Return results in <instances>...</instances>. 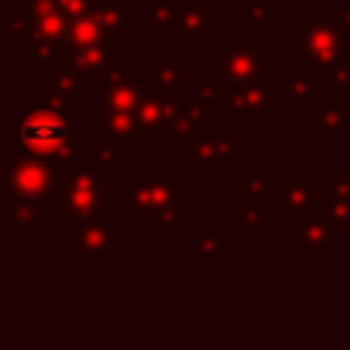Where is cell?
<instances>
[{
  "instance_id": "obj_1",
  "label": "cell",
  "mask_w": 350,
  "mask_h": 350,
  "mask_svg": "<svg viewBox=\"0 0 350 350\" xmlns=\"http://www.w3.org/2000/svg\"><path fill=\"white\" fill-rule=\"evenodd\" d=\"M14 148L52 161L57 170H77L85 164L88 142L71 126L68 104L57 101L44 82L33 88V104L8 126Z\"/></svg>"
},
{
  "instance_id": "obj_2",
  "label": "cell",
  "mask_w": 350,
  "mask_h": 350,
  "mask_svg": "<svg viewBox=\"0 0 350 350\" xmlns=\"http://www.w3.org/2000/svg\"><path fill=\"white\" fill-rule=\"evenodd\" d=\"M68 22L46 0H25V8L0 19V36L8 38L22 57L33 60L38 74H49L68 57Z\"/></svg>"
},
{
  "instance_id": "obj_3",
  "label": "cell",
  "mask_w": 350,
  "mask_h": 350,
  "mask_svg": "<svg viewBox=\"0 0 350 350\" xmlns=\"http://www.w3.org/2000/svg\"><path fill=\"white\" fill-rule=\"evenodd\" d=\"M123 208L137 221H150L170 232H183V172L178 170H137L120 189Z\"/></svg>"
},
{
  "instance_id": "obj_4",
  "label": "cell",
  "mask_w": 350,
  "mask_h": 350,
  "mask_svg": "<svg viewBox=\"0 0 350 350\" xmlns=\"http://www.w3.org/2000/svg\"><path fill=\"white\" fill-rule=\"evenodd\" d=\"M298 57L323 82L350 57V41L334 27L328 8H309V14L295 25Z\"/></svg>"
},
{
  "instance_id": "obj_5",
  "label": "cell",
  "mask_w": 350,
  "mask_h": 350,
  "mask_svg": "<svg viewBox=\"0 0 350 350\" xmlns=\"http://www.w3.org/2000/svg\"><path fill=\"white\" fill-rule=\"evenodd\" d=\"M107 178L93 167L63 170L55 197H57V219L66 224H82L90 219H107Z\"/></svg>"
},
{
  "instance_id": "obj_6",
  "label": "cell",
  "mask_w": 350,
  "mask_h": 350,
  "mask_svg": "<svg viewBox=\"0 0 350 350\" xmlns=\"http://www.w3.org/2000/svg\"><path fill=\"white\" fill-rule=\"evenodd\" d=\"M208 71L224 85V90L271 82V49L260 44L257 36L238 33L230 46L208 63Z\"/></svg>"
},
{
  "instance_id": "obj_7",
  "label": "cell",
  "mask_w": 350,
  "mask_h": 350,
  "mask_svg": "<svg viewBox=\"0 0 350 350\" xmlns=\"http://www.w3.org/2000/svg\"><path fill=\"white\" fill-rule=\"evenodd\" d=\"M60 172L63 170H57L52 161L27 150L19 156H5L0 161V197L44 202L46 197H55Z\"/></svg>"
},
{
  "instance_id": "obj_8",
  "label": "cell",
  "mask_w": 350,
  "mask_h": 350,
  "mask_svg": "<svg viewBox=\"0 0 350 350\" xmlns=\"http://www.w3.org/2000/svg\"><path fill=\"white\" fill-rule=\"evenodd\" d=\"M246 156V137L241 131L213 134L205 131L183 148L186 172H232Z\"/></svg>"
},
{
  "instance_id": "obj_9",
  "label": "cell",
  "mask_w": 350,
  "mask_h": 350,
  "mask_svg": "<svg viewBox=\"0 0 350 350\" xmlns=\"http://www.w3.org/2000/svg\"><path fill=\"white\" fill-rule=\"evenodd\" d=\"M71 230H74V243H71L74 260H96V257L118 260L123 254V224L109 216L74 224Z\"/></svg>"
},
{
  "instance_id": "obj_10",
  "label": "cell",
  "mask_w": 350,
  "mask_h": 350,
  "mask_svg": "<svg viewBox=\"0 0 350 350\" xmlns=\"http://www.w3.org/2000/svg\"><path fill=\"white\" fill-rule=\"evenodd\" d=\"M123 55V44H120V36H112V38H104L98 44H88V46H79V49H68V68L85 82V85H96L101 88L104 79L109 77V71L115 68L118 60Z\"/></svg>"
},
{
  "instance_id": "obj_11",
  "label": "cell",
  "mask_w": 350,
  "mask_h": 350,
  "mask_svg": "<svg viewBox=\"0 0 350 350\" xmlns=\"http://www.w3.org/2000/svg\"><path fill=\"white\" fill-rule=\"evenodd\" d=\"M175 3V33L189 49L208 46L221 30V16L208 0H172Z\"/></svg>"
},
{
  "instance_id": "obj_12",
  "label": "cell",
  "mask_w": 350,
  "mask_h": 350,
  "mask_svg": "<svg viewBox=\"0 0 350 350\" xmlns=\"http://www.w3.org/2000/svg\"><path fill=\"white\" fill-rule=\"evenodd\" d=\"M273 112V90L271 82H257V85H243L235 90H227L219 118L221 120H257L265 123Z\"/></svg>"
},
{
  "instance_id": "obj_13",
  "label": "cell",
  "mask_w": 350,
  "mask_h": 350,
  "mask_svg": "<svg viewBox=\"0 0 350 350\" xmlns=\"http://www.w3.org/2000/svg\"><path fill=\"white\" fill-rule=\"evenodd\" d=\"M284 221H304L314 216V183L306 170H284L279 178V205Z\"/></svg>"
},
{
  "instance_id": "obj_14",
  "label": "cell",
  "mask_w": 350,
  "mask_h": 350,
  "mask_svg": "<svg viewBox=\"0 0 350 350\" xmlns=\"http://www.w3.org/2000/svg\"><path fill=\"white\" fill-rule=\"evenodd\" d=\"M273 107L279 109H304L312 101L323 98V79L312 71H284L276 82H271Z\"/></svg>"
},
{
  "instance_id": "obj_15",
  "label": "cell",
  "mask_w": 350,
  "mask_h": 350,
  "mask_svg": "<svg viewBox=\"0 0 350 350\" xmlns=\"http://www.w3.org/2000/svg\"><path fill=\"white\" fill-rule=\"evenodd\" d=\"M211 126V107H205L197 96H183L175 101L170 126H167V139L170 145H189L194 137L205 134Z\"/></svg>"
},
{
  "instance_id": "obj_16",
  "label": "cell",
  "mask_w": 350,
  "mask_h": 350,
  "mask_svg": "<svg viewBox=\"0 0 350 350\" xmlns=\"http://www.w3.org/2000/svg\"><path fill=\"white\" fill-rule=\"evenodd\" d=\"M96 137L101 142H112L118 148L148 145L134 112H120V109H112L104 104H98V109H96Z\"/></svg>"
},
{
  "instance_id": "obj_17",
  "label": "cell",
  "mask_w": 350,
  "mask_h": 350,
  "mask_svg": "<svg viewBox=\"0 0 350 350\" xmlns=\"http://www.w3.org/2000/svg\"><path fill=\"white\" fill-rule=\"evenodd\" d=\"M145 79L150 85V90L164 98V101H180L186 96V66L183 60L172 57V60H159L150 57L145 60Z\"/></svg>"
},
{
  "instance_id": "obj_18",
  "label": "cell",
  "mask_w": 350,
  "mask_h": 350,
  "mask_svg": "<svg viewBox=\"0 0 350 350\" xmlns=\"http://www.w3.org/2000/svg\"><path fill=\"white\" fill-rule=\"evenodd\" d=\"M309 134H345L350 126V104L339 93H323L317 107H309Z\"/></svg>"
},
{
  "instance_id": "obj_19",
  "label": "cell",
  "mask_w": 350,
  "mask_h": 350,
  "mask_svg": "<svg viewBox=\"0 0 350 350\" xmlns=\"http://www.w3.org/2000/svg\"><path fill=\"white\" fill-rule=\"evenodd\" d=\"M172 109H175V101H164V98H159L153 90H148L145 98L139 101V107H137L134 115H137V123H139V129H142V137H145L148 148L159 145V139L167 134Z\"/></svg>"
},
{
  "instance_id": "obj_20",
  "label": "cell",
  "mask_w": 350,
  "mask_h": 350,
  "mask_svg": "<svg viewBox=\"0 0 350 350\" xmlns=\"http://www.w3.org/2000/svg\"><path fill=\"white\" fill-rule=\"evenodd\" d=\"M295 257H334V238L320 216H309L295 224Z\"/></svg>"
},
{
  "instance_id": "obj_21",
  "label": "cell",
  "mask_w": 350,
  "mask_h": 350,
  "mask_svg": "<svg viewBox=\"0 0 350 350\" xmlns=\"http://www.w3.org/2000/svg\"><path fill=\"white\" fill-rule=\"evenodd\" d=\"M0 221L8 227V232H46V208L36 200H8L5 208H0Z\"/></svg>"
},
{
  "instance_id": "obj_22",
  "label": "cell",
  "mask_w": 350,
  "mask_h": 350,
  "mask_svg": "<svg viewBox=\"0 0 350 350\" xmlns=\"http://www.w3.org/2000/svg\"><path fill=\"white\" fill-rule=\"evenodd\" d=\"M314 216H320L331 232L350 235V197L334 191L328 183H314Z\"/></svg>"
},
{
  "instance_id": "obj_23",
  "label": "cell",
  "mask_w": 350,
  "mask_h": 350,
  "mask_svg": "<svg viewBox=\"0 0 350 350\" xmlns=\"http://www.w3.org/2000/svg\"><path fill=\"white\" fill-rule=\"evenodd\" d=\"M90 16L112 36H129L134 30V0H96Z\"/></svg>"
},
{
  "instance_id": "obj_24",
  "label": "cell",
  "mask_w": 350,
  "mask_h": 350,
  "mask_svg": "<svg viewBox=\"0 0 350 350\" xmlns=\"http://www.w3.org/2000/svg\"><path fill=\"white\" fill-rule=\"evenodd\" d=\"M232 197H238L243 202H257V205L276 208L279 205V183H273L268 170H254L232 186Z\"/></svg>"
},
{
  "instance_id": "obj_25",
  "label": "cell",
  "mask_w": 350,
  "mask_h": 350,
  "mask_svg": "<svg viewBox=\"0 0 350 350\" xmlns=\"http://www.w3.org/2000/svg\"><path fill=\"white\" fill-rule=\"evenodd\" d=\"M194 254L200 260H230L232 252V232H213L205 219L194 221Z\"/></svg>"
},
{
  "instance_id": "obj_26",
  "label": "cell",
  "mask_w": 350,
  "mask_h": 350,
  "mask_svg": "<svg viewBox=\"0 0 350 350\" xmlns=\"http://www.w3.org/2000/svg\"><path fill=\"white\" fill-rule=\"evenodd\" d=\"M44 77H46L44 85L49 88V93H52L57 101H63V104H71L74 98H82V96H85V88H88V85L68 68V63L52 68V71L44 74Z\"/></svg>"
},
{
  "instance_id": "obj_27",
  "label": "cell",
  "mask_w": 350,
  "mask_h": 350,
  "mask_svg": "<svg viewBox=\"0 0 350 350\" xmlns=\"http://www.w3.org/2000/svg\"><path fill=\"white\" fill-rule=\"evenodd\" d=\"M257 230L262 235L271 232V208L268 205H257V202H243L232 211V235Z\"/></svg>"
},
{
  "instance_id": "obj_28",
  "label": "cell",
  "mask_w": 350,
  "mask_h": 350,
  "mask_svg": "<svg viewBox=\"0 0 350 350\" xmlns=\"http://www.w3.org/2000/svg\"><path fill=\"white\" fill-rule=\"evenodd\" d=\"M82 167H93L104 175H115L123 170V148L112 145V142H90L88 150H85V164Z\"/></svg>"
},
{
  "instance_id": "obj_29",
  "label": "cell",
  "mask_w": 350,
  "mask_h": 350,
  "mask_svg": "<svg viewBox=\"0 0 350 350\" xmlns=\"http://www.w3.org/2000/svg\"><path fill=\"white\" fill-rule=\"evenodd\" d=\"M145 33L148 36L175 33V3L172 0H145Z\"/></svg>"
},
{
  "instance_id": "obj_30",
  "label": "cell",
  "mask_w": 350,
  "mask_h": 350,
  "mask_svg": "<svg viewBox=\"0 0 350 350\" xmlns=\"http://www.w3.org/2000/svg\"><path fill=\"white\" fill-rule=\"evenodd\" d=\"M104 38H112V33H107L90 14L71 22L68 25V33H66V46L68 49H79V46H88V44H98ZM123 38V36H120Z\"/></svg>"
},
{
  "instance_id": "obj_31",
  "label": "cell",
  "mask_w": 350,
  "mask_h": 350,
  "mask_svg": "<svg viewBox=\"0 0 350 350\" xmlns=\"http://www.w3.org/2000/svg\"><path fill=\"white\" fill-rule=\"evenodd\" d=\"M194 85H197V90H194V96L205 104V107H221V101H224V96H227V90H224V85L211 74V71H197V77H194Z\"/></svg>"
},
{
  "instance_id": "obj_32",
  "label": "cell",
  "mask_w": 350,
  "mask_h": 350,
  "mask_svg": "<svg viewBox=\"0 0 350 350\" xmlns=\"http://www.w3.org/2000/svg\"><path fill=\"white\" fill-rule=\"evenodd\" d=\"M243 19H246V30L252 36H265L271 30V0H252L243 8Z\"/></svg>"
},
{
  "instance_id": "obj_33",
  "label": "cell",
  "mask_w": 350,
  "mask_h": 350,
  "mask_svg": "<svg viewBox=\"0 0 350 350\" xmlns=\"http://www.w3.org/2000/svg\"><path fill=\"white\" fill-rule=\"evenodd\" d=\"M68 25L71 22H77V19H82V16H88L90 14V8H93V3L96 0H46Z\"/></svg>"
},
{
  "instance_id": "obj_34",
  "label": "cell",
  "mask_w": 350,
  "mask_h": 350,
  "mask_svg": "<svg viewBox=\"0 0 350 350\" xmlns=\"http://www.w3.org/2000/svg\"><path fill=\"white\" fill-rule=\"evenodd\" d=\"M328 16H331L334 27L345 38H350V0H345V8H328Z\"/></svg>"
},
{
  "instance_id": "obj_35",
  "label": "cell",
  "mask_w": 350,
  "mask_h": 350,
  "mask_svg": "<svg viewBox=\"0 0 350 350\" xmlns=\"http://www.w3.org/2000/svg\"><path fill=\"white\" fill-rule=\"evenodd\" d=\"M11 150H14V142H11L8 131H0V161H3L5 156H11Z\"/></svg>"
},
{
  "instance_id": "obj_36",
  "label": "cell",
  "mask_w": 350,
  "mask_h": 350,
  "mask_svg": "<svg viewBox=\"0 0 350 350\" xmlns=\"http://www.w3.org/2000/svg\"><path fill=\"white\" fill-rule=\"evenodd\" d=\"M230 3H232V5L238 8V11H243V8H246V5L252 3V0H230Z\"/></svg>"
},
{
  "instance_id": "obj_37",
  "label": "cell",
  "mask_w": 350,
  "mask_h": 350,
  "mask_svg": "<svg viewBox=\"0 0 350 350\" xmlns=\"http://www.w3.org/2000/svg\"><path fill=\"white\" fill-rule=\"evenodd\" d=\"M345 156L350 159V134H345Z\"/></svg>"
}]
</instances>
